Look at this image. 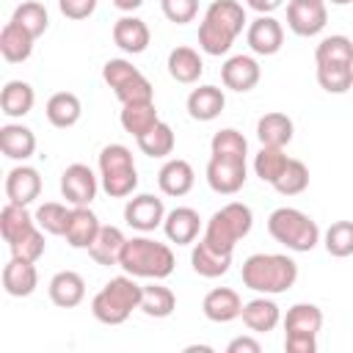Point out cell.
I'll list each match as a JSON object with an SVG mask.
<instances>
[{"instance_id":"1","label":"cell","mask_w":353,"mask_h":353,"mask_svg":"<svg viewBox=\"0 0 353 353\" xmlns=\"http://www.w3.org/2000/svg\"><path fill=\"white\" fill-rule=\"evenodd\" d=\"M298 279V265L287 254H251L243 262V284L256 292H287Z\"/></svg>"},{"instance_id":"2","label":"cell","mask_w":353,"mask_h":353,"mask_svg":"<svg viewBox=\"0 0 353 353\" xmlns=\"http://www.w3.org/2000/svg\"><path fill=\"white\" fill-rule=\"evenodd\" d=\"M119 265L124 273L138 279H165L174 270V251L165 243L149 240V237H132L124 243V251L119 256Z\"/></svg>"},{"instance_id":"3","label":"cell","mask_w":353,"mask_h":353,"mask_svg":"<svg viewBox=\"0 0 353 353\" xmlns=\"http://www.w3.org/2000/svg\"><path fill=\"white\" fill-rule=\"evenodd\" d=\"M141 292H143V287L135 284V281L130 279V273H127V276H116V279H110V281L94 295L91 312H94V317H97L99 323H105V325H121V323L130 317V312L141 306Z\"/></svg>"},{"instance_id":"4","label":"cell","mask_w":353,"mask_h":353,"mask_svg":"<svg viewBox=\"0 0 353 353\" xmlns=\"http://www.w3.org/2000/svg\"><path fill=\"white\" fill-rule=\"evenodd\" d=\"M268 232H270V237L276 243H281V245H287L292 251H312L317 245V240H320L317 223L306 212H301L295 207L273 210L270 218H268Z\"/></svg>"},{"instance_id":"5","label":"cell","mask_w":353,"mask_h":353,"mask_svg":"<svg viewBox=\"0 0 353 353\" xmlns=\"http://www.w3.org/2000/svg\"><path fill=\"white\" fill-rule=\"evenodd\" d=\"M61 193L74 207H88L97 196V176L85 163H72L61 174Z\"/></svg>"},{"instance_id":"6","label":"cell","mask_w":353,"mask_h":353,"mask_svg":"<svg viewBox=\"0 0 353 353\" xmlns=\"http://www.w3.org/2000/svg\"><path fill=\"white\" fill-rule=\"evenodd\" d=\"M207 182L215 193H237L245 185V160L240 157H210Z\"/></svg>"},{"instance_id":"7","label":"cell","mask_w":353,"mask_h":353,"mask_svg":"<svg viewBox=\"0 0 353 353\" xmlns=\"http://www.w3.org/2000/svg\"><path fill=\"white\" fill-rule=\"evenodd\" d=\"M328 11L323 0H290L287 6V25L298 36H314L325 28Z\"/></svg>"},{"instance_id":"8","label":"cell","mask_w":353,"mask_h":353,"mask_svg":"<svg viewBox=\"0 0 353 353\" xmlns=\"http://www.w3.org/2000/svg\"><path fill=\"white\" fill-rule=\"evenodd\" d=\"M124 221L138 229V232H152L165 221V210H163V199L152 196V193H141L135 199L127 201L124 207Z\"/></svg>"},{"instance_id":"9","label":"cell","mask_w":353,"mask_h":353,"mask_svg":"<svg viewBox=\"0 0 353 353\" xmlns=\"http://www.w3.org/2000/svg\"><path fill=\"white\" fill-rule=\"evenodd\" d=\"M284 44V30L279 25V19L262 14L248 25V47L256 55H276Z\"/></svg>"},{"instance_id":"10","label":"cell","mask_w":353,"mask_h":353,"mask_svg":"<svg viewBox=\"0 0 353 353\" xmlns=\"http://www.w3.org/2000/svg\"><path fill=\"white\" fill-rule=\"evenodd\" d=\"M39 284V273L36 265L19 256H11L3 268V290L14 298H28Z\"/></svg>"},{"instance_id":"11","label":"cell","mask_w":353,"mask_h":353,"mask_svg":"<svg viewBox=\"0 0 353 353\" xmlns=\"http://www.w3.org/2000/svg\"><path fill=\"white\" fill-rule=\"evenodd\" d=\"M6 193H8V201L28 207L41 193V176H39V171L30 168V165L11 168L8 176H6Z\"/></svg>"},{"instance_id":"12","label":"cell","mask_w":353,"mask_h":353,"mask_svg":"<svg viewBox=\"0 0 353 353\" xmlns=\"http://www.w3.org/2000/svg\"><path fill=\"white\" fill-rule=\"evenodd\" d=\"M221 80L226 88L232 91H251L259 83V63L251 55H234L223 63L221 69Z\"/></svg>"},{"instance_id":"13","label":"cell","mask_w":353,"mask_h":353,"mask_svg":"<svg viewBox=\"0 0 353 353\" xmlns=\"http://www.w3.org/2000/svg\"><path fill=\"white\" fill-rule=\"evenodd\" d=\"M201 309H204V317H207V320H212V323H229V320L240 317L243 301H240V295H237L234 290H229V287H215V290H210V292L204 295Z\"/></svg>"},{"instance_id":"14","label":"cell","mask_w":353,"mask_h":353,"mask_svg":"<svg viewBox=\"0 0 353 353\" xmlns=\"http://www.w3.org/2000/svg\"><path fill=\"white\" fill-rule=\"evenodd\" d=\"M163 226H165V237H168L171 243L188 245V243L196 240V234H199V229H201V218H199V212H196L193 207H174V210L165 215Z\"/></svg>"},{"instance_id":"15","label":"cell","mask_w":353,"mask_h":353,"mask_svg":"<svg viewBox=\"0 0 353 353\" xmlns=\"http://www.w3.org/2000/svg\"><path fill=\"white\" fill-rule=\"evenodd\" d=\"M190 265H193V270H196L199 276H204V279H218V276H223V273L229 270V265H232V251H218V248H212L210 243L199 240V243L193 245V251H190Z\"/></svg>"},{"instance_id":"16","label":"cell","mask_w":353,"mask_h":353,"mask_svg":"<svg viewBox=\"0 0 353 353\" xmlns=\"http://www.w3.org/2000/svg\"><path fill=\"white\" fill-rule=\"evenodd\" d=\"M292 132H295L292 119L287 113H279V110H270V113L259 116V121H256V138H259L262 146L284 149L292 141Z\"/></svg>"},{"instance_id":"17","label":"cell","mask_w":353,"mask_h":353,"mask_svg":"<svg viewBox=\"0 0 353 353\" xmlns=\"http://www.w3.org/2000/svg\"><path fill=\"white\" fill-rule=\"evenodd\" d=\"M113 41L116 47H121L124 52L130 55H138L149 47V28L143 19L138 17H121L116 25H113Z\"/></svg>"},{"instance_id":"18","label":"cell","mask_w":353,"mask_h":353,"mask_svg":"<svg viewBox=\"0 0 353 353\" xmlns=\"http://www.w3.org/2000/svg\"><path fill=\"white\" fill-rule=\"evenodd\" d=\"M223 105H226V97L218 85H199L188 97V113L196 121H212L215 116H221Z\"/></svg>"},{"instance_id":"19","label":"cell","mask_w":353,"mask_h":353,"mask_svg":"<svg viewBox=\"0 0 353 353\" xmlns=\"http://www.w3.org/2000/svg\"><path fill=\"white\" fill-rule=\"evenodd\" d=\"M193 179H196L193 165H190L188 160H182V157L168 160V163L160 168V174H157L160 190H163L165 196H185V193L193 188Z\"/></svg>"},{"instance_id":"20","label":"cell","mask_w":353,"mask_h":353,"mask_svg":"<svg viewBox=\"0 0 353 353\" xmlns=\"http://www.w3.org/2000/svg\"><path fill=\"white\" fill-rule=\"evenodd\" d=\"M83 295H85V281H83L80 273L61 270V273L52 276V281H50V298H52L55 306L72 309V306H77L83 301Z\"/></svg>"},{"instance_id":"21","label":"cell","mask_w":353,"mask_h":353,"mask_svg":"<svg viewBox=\"0 0 353 353\" xmlns=\"http://www.w3.org/2000/svg\"><path fill=\"white\" fill-rule=\"evenodd\" d=\"M99 229H102V223L97 221V215L88 207H74L69 226H66V243L72 248H88L97 240Z\"/></svg>"},{"instance_id":"22","label":"cell","mask_w":353,"mask_h":353,"mask_svg":"<svg viewBox=\"0 0 353 353\" xmlns=\"http://www.w3.org/2000/svg\"><path fill=\"white\" fill-rule=\"evenodd\" d=\"M33 41L36 36L28 33L22 25L17 22H8L3 30H0V52L6 61L11 63H19V61H28L30 52H33Z\"/></svg>"},{"instance_id":"23","label":"cell","mask_w":353,"mask_h":353,"mask_svg":"<svg viewBox=\"0 0 353 353\" xmlns=\"http://www.w3.org/2000/svg\"><path fill=\"white\" fill-rule=\"evenodd\" d=\"M36 226H39V223H36V215H30L25 204L8 201V204L0 210V234H3L6 243L19 240L22 234H28V232L36 229Z\"/></svg>"},{"instance_id":"24","label":"cell","mask_w":353,"mask_h":353,"mask_svg":"<svg viewBox=\"0 0 353 353\" xmlns=\"http://www.w3.org/2000/svg\"><path fill=\"white\" fill-rule=\"evenodd\" d=\"M124 243H127V237L121 234L119 226H102L99 234H97V240L88 245V254L99 265H119V256L124 251Z\"/></svg>"},{"instance_id":"25","label":"cell","mask_w":353,"mask_h":353,"mask_svg":"<svg viewBox=\"0 0 353 353\" xmlns=\"http://www.w3.org/2000/svg\"><path fill=\"white\" fill-rule=\"evenodd\" d=\"M201 72H204V63L193 47H174L168 52V74L176 83H196Z\"/></svg>"},{"instance_id":"26","label":"cell","mask_w":353,"mask_h":353,"mask_svg":"<svg viewBox=\"0 0 353 353\" xmlns=\"http://www.w3.org/2000/svg\"><path fill=\"white\" fill-rule=\"evenodd\" d=\"M36 149V135L22 124H6L0 127V152L11 160H25Z\"/></svg>"},{"instance_id":"27","label":"cell","mask_w":353,"mask_h":353,"mask_svg":"<svg viewBox=\"0 0 353 353\" xmlns=\"http://www.w3.org/2000/svg\"><path fill=\"white\" fill-rule=\"evenodd\" d=\"M80 113H83V105H80L77 94H72V91H58L47 99V119L52 127L66 130V127L77 124Z\"/></svg>"},{"instance_id":"28","label":"cell","mask_w":353,"mask_h":353,"mask_svg":"<svg viewBox=\"0 0 353 353\" xmlns=\"http://www.w3.org/2000/svg\"><path fill=\"white\" fill-rule=\"evenodd\" d=\"M240 317H243V323H245L251 331H256V334L273 331L276 323H279V306H276L273 301H268V298H254V301L243 303Z\"/></svg>"},{"instance_id":"29","label":"cell","mask_w":353,"mask_h":353,"mask_svg":"<svg viewBox=\"0 0 353 353\" xmlns=\"http://www.w3.org/2000/svg\"><path fill=\"white\" fill-rule=\"evenodd\" d=\"M157 121H160V116H157L154 102H127L121 108V127L135 138L143 135L146 130H152Z\"/></svg>"},{"instance_id":"30","label":"cell","mask_w":353,"mask_h":353,"mask_svg":"<svg viewBox=\"0 0 353 353\" xmlns=\"http://www.w3.org/2000/svg\"><path fill=\"white\" fill-rule=\"evenodd\" d=\"M33 88L25 80H8L0 91V108L6 116H25L33 108Z\"/></svg>"},{"instance_id":"31","label":"cell","mask_w":353,"mask_h":353,"mask_svg":"<svg viewBox=\"0 0 353 353\" xmlns=\"http://www.w3.org/2000/svg\"><path fill=\"white\" fill-rule=\"evenodd\" d=\"M323 328V312L314 303H295L290 306L284 317V331L287 334H314Z\"/></svg>"},{"instance_id":"32","label":"cell","mask_w":353,"mask_h":353,"mask_svg":"<svg viewBox=\"0 0 353 353\" xmlns=\"http://www.w3.org/2000/svg\"><path fill=\"white\" fill-rule=\"evenodd\" d=\"M146 317H168L176 309V295L163 287V284H146L141 292V306H138Z\"/></svg>"},{"instance_id":"33","label":"cell","mask_w":353,"mask_h":353,"mask_svg":"<svg viewBox=\"0 0 353 353\" xmlns=\"http://www.w3.org/2000/svg\"><path fill=\"white\" fill-rule=\"evenodd\" d=\"M232 41H234V33L229 28H223L215 19L204 17V22L199 25V47L207 55H223V52H229Z\"/></svg>"},{"instance_id":"34","label":"cell","mask_w":353,"mask_h":353,"mask_svg":"<svg viewBox=\"0 0 353 353\" xmlns=\"http://www.w3.org/2000/svg\"><path fill=\"white\" fill-rule=\"evenodd\" d=\"M317 83L328 94H345L353 85V63H317Z\"/></svg>"},{"instance_id":"35","label":"cell","mask_w":353,"mask_h":353,"mask_svg":"<svg viewBox=\"0 0 353 353\" xmlns=\"http://www.w3.org/2000/svg\"><path fill=\"white\" fill-rule=\"evenodd\" d=\"M204 243H210L212 248H218V251H234V245H237V232H234V226L229 223V218L218 210V212H212V218L207 221V229H204V237H201Z\"/></svg>"},{"instance_id":"36","label":"cell","mask_w":353,"mask_h":353,"mask_svg":"<svg viewBox=\"0 0 353 353\" xmlns=\"http://www.w3.org/2000/svg\"><path fill=\"white\" fill-rule=\"evenodd\" d=\"M138 146L149 157H165V154L174 152V130L165 121H157L152 130L138 135Z\"/></svg>"},{"instance_id":"37","label":"cell","mask_w":353,"mask_h":353,"mask_svg":"<svg viewBox=\"0 0 353 353\" xmlns=\"http://www.w3.org/2000/svg\"><path fill=\"white\" fill-rule=\"evenodd\" d=\"M273 188H276L281 196H298V193H303V190L309 188V168H306V163L290 157L287 165H284V171H281L279 179L273 182Z\"/></svg>"},{"instance_id":"38","label":"cell","mask_w":353,"mask_h":353,"mask_svg":"<svg viewBox=\"0 0 353 353\" xmlns=\"http://www.w3.org/2000/svg\"><path fill=\"white\" fill-rule=\"evenodd\" d=\"M287 154H284V149H279V146H262L259 152H256V157H254V171H256V176L262 179V182H276L279 179V174L284 171V165H287Z\"/></svg>"},{"instance_id":"39","label":"cell","mask_w":353,"mask_h":353,"mask_svg":"<svg viewBox=\"0 0 353 353\" xmlns=\"http://www.w3.org/2000/svg\"><path fill=\"white\" fill-rule=\"evenodd\" d=\"M317 63H353V41L347 36H328L314 50Z\"/></svg>"},{"instance_id":"40","label":"cell","mask_w":353,"mask_h":353,"mask_svg":"<svg viewBox=\"0 0 353 353\" xmlns=\"http://www.w3.org/2000/svg\"><path fill=\"white\" fill-rule=\"evenodd\" d=\"M210 152H212V157H240V160H245L248 143H245L243 132L226 127V130H218V132L212 135Z\"/></svg>"},{"instance_id":"41","label":"cell","mask_w":353,"mask_h":353,"mask_svg":"<svg viewBox=\"0 0 353 353\" xmlns=\"http://www.w3.org/2000/svg\"><path fill=\"white\" fill-rule=\"evenodd\" d=\"M207 17L215 19L218 25L229 28L234 36H237V33L243 30V25H245V11H243V6H240L237 0H212L210 8H207Z\"/></svg>"},{"instance_id":"42","label":"cell","mask_w":353,"mask_h":353,"mask_svg":"<svg viewBox=\"0 0 353 353\" xmlns=\"http://www.w3.org/2000/svg\"><path fill=\"white\" fill-rule=\"evenodd\" d=\"M11 22L22 25L28 33H33V36L39 39V36L47 30V25H50V17H47V8H44L41 3H36V0H28V3L17 6V11H14Z\"/></svg>"},{"instance_id":"43","label":"cell","mask_w":353,"mask_h":353,"mask_svg":"<svg viewBox=\"0 0 353 353\" xmlns=\"http://www.w3.org/2000/svg\"><path fill=\"white\" fill-rule=\"evenodd\" d=\"M69 218H72V210H66V207L58 204V201H44V204L36 210V223H39L47 234H66Z\"/></svg>"},{"instance_id":"44","label":"cell","mask_w":353,"mask_h":353,"mask_svg":"<svg viewBox=\"0 0 353 353\" xmlns=\"http://www.w3.org/2000/svg\"><path fill=\"white\" fill-rule=\"evenodd\" d=\"M325 251L331 256H350L353 254V221H336L325 232Z\"/></svg>"},{"instance_id":"45","label":"cell","mask_w":353,"mask_h":353,"mask_svg":"<svg viewBox=\"0 0 353 353\" xmlns=\"http://www.w3.org/2000/svg\"><path fill=\"white\" fill-rule=\"evenodd\" d=\"M113 94H116V99H119L121 105H127V102H152L154 88H152V83H149L143 74H135V77H130L127 83L116 85Z\"/></svg>"},{"instance_id":"46","label":"cell","mask_w":353,"mask_h":353,"mask_svg":"<svg viewBox=\"0 0 353 353\" xmlns=\"http://www.w3.org/2000/svg\"><path fill=\"white\" fill-rule=\"evenodd\" d=\"M41 232H44V229H41V226H36V229H30L28 234H22L19 240L8 243L11 256H19V259H28V262H36V259L44 254V234H41Z\"/></svg>"},{"instance_id":"47","label":"cell","mask_w":353,"mask_h":353,"mask_svg":"<svg viewBox=\"0 0 353 353\" xmlns=\"http://www.w3.org/2000/svg\"><path fill=\"white\" fill-rule=\"evenodd\" d=\"M124 168H135L132 163V152L121 143H108L99 152V171L102 174H113V171H124Z\"/></svg>"},{"instance_id":"48","label":"cell","mask_w":353,"mask_h":353,"mask_svg":"<svg viewBox=\"0 0 353 353\" xmlns=\"http://www.w3.org/2000/svg\"><path fill=\"white\" fill-rule=\"evenodd\" d=\"M102 188L108 196L121 199L130 196L138 188V171L135 168H124V171H113V174H102Z\"/></svg>"},{"instance_id":"49","label":"cell","mask_w":353,"mask_h":353,"mask_svg":"<svg viewBox=\"0 0 353 353\" xmlns=\"http://www.w3.org/2000/svg\"><path fill=\"white\" fill-rule=\"evenodd\" d=\"M160 6H163L165 19L174 25L193 22L199 14V0H160Z\"/></svg>"},{"instance_id":"50","label":"cell","mask_w":353,"mask_h":353,"mask_svg":"<svg viewBox=\"0 0 353 353\" xmlns=\"http://www.w3.org/2000/svg\"><path fill=\"white\" fill-rule=\"evenodd\" d=\"M221 212L229 218V223L234 226V232H237L240 240L251 232V226H254V215H251V207H248V204H243V201H229L226 207H221Z\"/></svg>"},{"instance_id":"51","label":"cell","mask_w":353,"mask_h":353,"mask_svg":"<svg viewBox=\"0 0 353 353\" xmlns=\"http://www.w3.org/2000/svg\"><path fill=\"white\" fill-rule=\"evenodd\" d=\"M135 74H141L130 61H124V58H110L105 66H102V80L110 85V88H116V85H121V83H127L130 77H135Z\"/></svg>"},{"instance_id":"52","label":"cell","mask_w":353,"mask_h":353,"mask_svg":"<svg viewBox=\"0 0 353 353\" xmlns=\"http://www.w3.org/2000/svg\"><path fill=\"white\" fill-rule=\"evenodd\" d=\"M58 8L66 19H88L97 8V0H58Z\"/></svg>"},{"instance_id":"53","label":"cell","mask_w":353,"mask_h":353,"mask_svg":"<svg viewBox=\"0 0 353 353\" xmlns=\"http://www.w3.org/2000/svg\"><path fill=\"white\" fill-rule=\"evenodd\" d=\"M284 350L287 353H314L317 339H314V334H287L284 336Z\"/></svg>"},{"instance_id":"54","label":"cell","mask_w":353,"mask_h":353,"mask_svg":"<svg viewBox=\"0 0 353 353\" xmlns=\"http://www.w3.org/2000/svg\"><path fill=\"white\" fill-rule=\"evenodd\" d=\"M226 350H229V353H259L262 345H259L256 339H251V336H237V339L229 342Z\"/></svg>"},{"instance_id":"55","label":"cell","mask_w":353,"mask_h":353,"mask_svg":"<svg viewBox=\"0 0 353 353\" xmlns=\"http://www.w3.org/2000/svg\"><path fill=\"white\" fill-rule=\"evenodd\" d=\"M281 3H284V0H248V6H251L254 11H259V14H270V11H276Z\"/></svg>"},{"instance_id":"56","label":"cell","mask_w":353,"mask_h":353,"mask_svg":"<svg viewBox=\"0 0 353 353\" xmlns=\"http://www.w3.org/2000/svg\"><path fill=\"white\" fill-rule=\"evenodd\" d=\"M141 3H143V0H113V6L121 8V11H135Z\"/></svg>"},{"instance_id":"57","label":"cell","mask_w":353,"mask_h":353,"mask_svg":"<svg viewBox=\"0 0 353 353\" xmlns=\"http://www.w3.org/2000/svg\"><path fill=\"white\" fill-rule=\"evenodd\" d=\"M210 350H212L210 345H188L185 347V353H210Z\"/></svg>"},{"instance_id":"58","label":"cell","mask_w":353,"mask_h":353,"mask_svg":"<svg viewBox=\"0 0 353 353\" xmlns=\"http://www.w3.org/2000/svg\"><path fill=\"white\" fill-rule=\"evenodd\" d=\"M331 3H336V6H345V3H350V0H331Z\"/></svg>"}]
</instances>
